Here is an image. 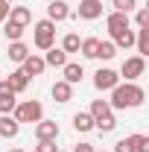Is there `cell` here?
I'll use <instances>...</instances> for the list:
<instances>
[{"instance_id": "1f68e13d", "label": "cell", "mask_w": 149, "mask_h": 152, "mask_svg": "<svg viewBox=\"0 0 149 152\" xmlns=\"http://www.w3.org/2000/svg\"><path fill=\"white\" fill-rule=\"evenodd\" d=\"M134 20H137V26L143 29V26L149 23V12H146V9H137V15H134Z\"/></svg>"}, {"instance_id": "e0dca14e", "label": "cell", "mask_w": 149, "mask_h": 152, "mask_svg": "<svg viewBox=\"0 0 149 152\" xmlns=\"http://www.w3.org/2000/svg\"><path fill=\"white\" fill-rule=\"evenodd\" d=\"M9 85H12V91L15 94H20V91H26L29 88V76L23 73V70H15V73H9V79H6Z\"/></svg>"}, {"instance_id": "f1b7e54d", "label": "cell", "mask_w": 149, "mask_h": 152, "mask_svg": "<svg viewBox=\"0 0 149 152\" xmlns=\"http://www.w3.org/2000/svg\"><path fill=\"white\" fill-rule=\"evenodd\" d=\"M15 105H18V102H15V96L0 99V111H3V114H12V111H15Z\"/></svg>"}, {"instance_id": "30bf717a", "label": "cell", "mask_w": 149, "mask_h": 152, "mask_svg": "<svg viewBox=\"0 0 149 152\" xmlns=\"http://www.w3.org/2000/svg\"><path fill=\"white\" fill-rule=\"evenodd\" d=\"M44 67H47L44 58H38V56H26L23 61H20V70H23L26 76H41V73H44Z\"/></svg>"}, {"instance_id": "9c48e42d", "label": "cell", "mask_w": 149, "mask_h": 152, "mask_svg": "<svg viewBox=\"0 0 149 152\" xmlns=\"http://www.w3.org/2000/svg\"><path fill=\"white\" fill-rule=\"evenodd\" d=\"M105 23H108V32H111V38H114L117 32L129 29V15H126V12H111V15L105 18Z\"/></svg>"}, {"instance_id": "4dcf8cb0", "label": "cell", "mask_w": 149, "mask_h": 152, "mask_svg": "<svg viewBox=\"0 0 149 152\" xmlns=\"http://www.w3.org/2000/svg\"><path fill=\"white\" fill-rule=\"evenodd\" d=\"M9 96H15V91H12V85L3 79V82H0V99H9Z\"/></svg>"}, {"instance_id": "cb8c5ba5", "label": "cell", "mask_w": 149, "mask_h": 152, "mask_svg": "<svg viewBox=\"0 0 149 152\" xmlns=\"http://www.w3.org/2000/svg\"><path fill=\"white\" fill-rule=\"evenodd\" d=\"M79 44H82V38L76 35V32H67L64 41H61V50L64 53H79Z\"/></svg>"}, {"instance_id": "d4e9b609", "label": "cell", "mask_w": 149, "mask_h": 152, "mask_svg": "<svg viewBox=\"0 0 149 152\" xmlns=\"http://www.w3.org/2000/svg\"><path fill=\"white\" fill-rule=\"evenodd\" d=\"M114 53H117V47H114L111 41H99V47H96V58H114Z\"/></svg>"}, {"instance_id": "ffe728a7", "label": "cell", "mask_w": 149, "mask_h": 152, "mask_svg": "<svg viewBox=\"0 0 149 152\" xmlns=\"http://www.w3.org/2000/svg\"><path fill=\"white\" fill-rule=\"evenodd\" d=\"M93 120H99V117H108L111 114V105H108V99H93L91 102V111H88Z\"/></svg>"}, {"instance_id": "f546056e", "label": "cell", "mask_w": 149, "mask_h": 152, "mask_svg": "<svg viewBox=\"0 0 149 152\" xmlns=\"http://www.w3.org/2000/svg\"><path fill=\"white\" fill-rule=\"evenodd\" d=\"M38 152H58L56 140H38Z\"/></svg>"}, {"instance_id": "3957f363", "label": "cell", "mask_w": 149, "mask_h": 152, "mask_svg": "<svg viewBox=\"0 0 149 152\" xmlns=\"http://www.w3.org/2000/svg\"><path fill=\"white\" fill-rule=\"evenodd\" d=\"M35 47L41 50H50V47H56V23L53 20H38L35 23Z\"/></svg>"}, {"instance_id": "484cf974", "label": "cell", "mask_w": 149, "mask_h": 152, "mask_svg": "<svg viewBox=\"0 0 149 152\" xmlns=\"http://www.w3.org/2000/svg\"><path fill=\"white\" fill-rule=\"evenodd\" d=\"M93 126H96L99 132H114V129H117V120H114V114H108V117H99V120H93Z\"/></svg>"}, {"instance_id": "603a6c76", "label": "cell", "mask_w": 149, "mask_h": 152, "mask_svg": "<svg viewBox=\"0 0 149 152\" xmlns=\"http://www.w3.org/2000/svg\"><path fill=\"white\" fill-rule=\"evenodd\" d=\"M96 47H99V38H85V41L79 44V50H82L85 58H96Z\"/></svg>"}, {"instance_id": "2e32d148", "label": "cell", "mask_w": 149, "mask_h": 152, "mask_svg": "<svg viewBox=\"0 0 149 152\" xmlns=\"http://www.w3.org/2000/svg\"><path fill=\"white\" fill-rule=\"evenodd\" d=\"M18 129H20V123L12 114H3V117H0V134H3V137H15Z\"/></svg>"}, {"instance_id": "d590c367", "label": "cell", "mask_w": 149, "mask_h": 152, "mask_svg": "<svg viewBox=\"0 0 149 152\" xmlns=\"http://www.w3.org/2000/svg\"><path fill=\"white\" fill-rule=\"evenodd\" d=\"M93 152H99V149H93Z\"/></svg>"}, {"instance_id": "6da1fadb", "label": "cell", "mask_w": 149, "mask_h": 152, "mask_svg": "<svg viewBox=\"0 0 149 152\" xmlns=\"http://www.w3.org/2000/svg\"><path fill=\"white\" fill-rule=\"evenodd\" d=\"M143 96H146V94H143V88L134 85V82L114 85L108 105H111V108H137V105H143Z\"/></svg>"}, {"instance_id": "ac0fdd59", "label": "cell", "mask_w": 149, "mask_h": 152, "mask_svg": "<svg viewBox=\"0 0 149 152\" xmlns=\"http://www.w3.org/2000/svg\"><path fill=\"white\" fill-rule=\"evenodd\" d=\"M73 129H76V132H91V129H93V117L88 111L73 114Z\"/></svg>"}, {"instance_id": "4316f807", "label": "cell", "mask_w": 149, "mask_h": 152, "mask_svg": "<svg viewBox=\"0 0 149 152\" xmlns=\"http://www.w3.org/2000/svg\"><path fill=\"white\" fill-rule=\"evenodd\" d=\"M3 32H6V38H9V41H20V35H23V26H15V23H9V20H6Z\"/></svg>"}, {"instance_id": "5b68a950", "label": "cell", "mask_w": 149, "mask_h": 152, "mask_svg": "<svg viewBox=\"0 0 149 152\" xmlns=\"http://www.w3.org/2000/svg\"><path fill=\"white\" fill-rule=\"evenodd\" d=\"M93 85H96V91H111L114 85H120V76L111 67H99L93 73Z\"/></svg>"}, {"instance_id": "ba28073f", "label": "cell", "mask_w": 149, "mask_h": 152, "mask_svg": "<svg viewBox=\"0 0 149 152\" xmlns=\"http://www.w3.org/2000/svg\"><path fill=\"white\" fill-rule=\"evenodd\" d=\"M99 15H102V0H82L79 3V18L96 20Z\"/></svg>"}, {"instance_id": "8992f818", "label": "cell", "mask_w": 149, "mask_h": 152, "mask_svg": "<svg viewBox=\"0 0 149 152\" xmlns=\"http://www.w3.org/2000/svg\"><path fill=\"white\" fill-rule=\"evenodd\" d=\"M64 18H70V6L64 3V0H50L47 3V20H64Z\"/></svg>"}, {"instance_id": "d6986e66", "label": "cell", "mask_w": 149, "mask_h": 152, "mask_svg": "<svg viewBox=\"0 0 149 152\" xmlns=\"http://www.w3.org/2000/svg\"><path fill=\"white\" fill-rule=\"evenodd\" d=\"M29 56V47H26V44H23V41H12V44H9V58H12V61H23V58Z\"/></svg>"}, {"instance_id": "277c9868", "label": "cell", "mask_w": 149, "mask_h": 152, "mask_svg": "<svg viewBox=\"0 0 149 152\" xmlns=\"http://www.w3.org/2000/svg\"><path fill=\"white\" fill-rule=\"evenodd\" d=\"M146 70V58L143 56H131L123 61V67H120V76H126V82H134V79H140Z\"/></svg>"}, {"instance_id": "9a60e30c", "label": "cell", "mask_w": 149, "mask_h": 152, "mask_svg": "<svg viewBox=\"0 0 149 152\" xmlns=\"http://www.w3.org/2000/svg\"><path fill=\"white\" fill-rule=\"evenodd\" d=\"M44 64H50V67H64V64H67V53H64L61 47H50Z\"/></svg>"}, {"instance_id": "836d02e7", "label": "cell", "mask_w": 149, "mask_h": 152, "mask_svg": "<svg viewBox=\"0 0 149 152\" xmlns=\"http://www.w3.org/2000/svg\"><path fill=\"white\" fill-rule=\"evenodd\" d=\"M73 152H93V146H91V143H76Z\"/></svg>"}, {"instance_id": "e575fe53", "label": "cell", "mask_w": 149, "mask_h": 152, "mask_svg": "<svg viewBox=\"0 0 149 152\" xmlns=\"http://www.w3.org/2000/svg\"><path fill=\"white\" fill-rule=\"evenodd\" d=\"M9 152H23V149H9Z\"/></svg>"}, {"instance_id": "7a4b0ae2", "label": "cell", "mask_w": 149, "mask_h": 152, "mask_svg": "<svg viewBox=\"0 0 149 152\" xmlns=\"http://www.w3.org/2000/svg\"><path fill=\"white\" fill-rule=\"evenodd\" d=\"M15 120L18 123H38V120H44V105L35 99H26V102L15 105Z\"/></svg>"}, {"instance_id": "4fadbf2b", "label": "cell", "mask_w": 149, "mask_h": 152, "mask_svg": "<svg viewBox=\"0 0 149 152\" xmlns=\"http://www.w3.org/2000/svg\"><path fill=\"white\" fill-rule=\"evenodd\" d=\"M61 70H64V82H67V85H76V82H82V76H85V67H82L79 61H67Z\"/></svg>"}, {"instance_id": "5bb4252c", "label": "cell", "mask_w": 149, "mask_h": 152, "mask_svg": "<svg viewBox=\"0 0 149 152\" xmlns=\"http://www.w3.org/2000/svg\"><path fill=\"white\" fill-rule=\"evenodd\" d=\"M123 143H126L129 152H149V137L146 134H129V137H123Z\"/></svg>"}, {"instance_id": "83f0119b", "label": "cell", "mask_w": 149, "mask_h": 152, "mask_svg": "<svg viewBox=\"0 0 149 152\" xmlns=\"http://www.w3.org/2000/svg\"><path fill=\"white\" fill-rule=\"evenodd\" d=\"M111 3H114V12H126V15L137 6V0H111Z\"/></svg>"}, {"instance_id": "52a82bcc", "label": "cell", "mask_w": 149, "mask_h": 152, "mask_svg": "<svg viewBox=\"0 0 149 152\" xmlns=\"http://www.w3.org/2000/svg\"><path fill=\"white\" fill-rule=\"evenodd\" d=\"M35 137L38 140H56L58 137V123H53V120H38L35 123Z\"/></svg>"}, {"instance_id": "44dd1931", "label": "cell", "mask_w": 149, "mask_h": 152, "mask_svg": "<svg viewBox=\"0 0 149 152\" xmlns=\"http://www.w3.org/2000/svg\"><path fill=\"white\" fill-rule=\"evenodd\" d=\"M134 44H137V56H149V29H137V35H134Z\"/></svg>"}, {"instance_id": "d6a6232c", "label": "cell", "mask_w": 149, "mask_h": 152, "mask_svg": "<svg viewBox=\"0 0 149 152\" xmlns=\"http://www.w3.org/2000/svg\"><path fill=\"white\" fill-rule=\"evenodd\" d=\"M9 9H12V6H9L6 0H0V23H3V20L9 18Z\"/></svg>"}, {"instance_id": "7402d4cb", "label": "cell", "mask_w": 149, "mask_h": 152, "mask_svg": "<svg viewBox=\"0 0 149 152\" xmlns=\"http://www.w3.org/2000/svg\"><path fill=\"white\" fill-rule=\"evenodd\" d=\"M111 44H114V47H123V50H129L131 44H134V32H131V29H123V32H117V35H114Z\"/></svg>"}, {"instance_id": "8fae6325", "label": "cell", "mask_w": 149, "mask_h": 152, "mask_svg": "<svg viewBox=\"0 0 149 152\" xmlns=\"http://www.w3.org/2000/svg\"><path fill=\"white\" fill-rule=\"evenodd\" d=\"M9 23H15V26H23V29H26V23H29V20H32V12H29V9H26V6H15V9H9Z\"/></svg>"}, {"instance_id": "7c38bea8", "label": "cell", "mask_w": 149, "mask_h": 152, "mask_svg": "<svg viewBox=\"0 0 149 152\" xmlns=\"http://www.w3.org/2000/svg\"><path fill=\"white\" fill-rule=\"evenodd\" d=\"M50 94H53L56 102H70V99H73V85H67V82L61 79V82H56V85L50 88Z\"/></svg>"}]
</instances>
